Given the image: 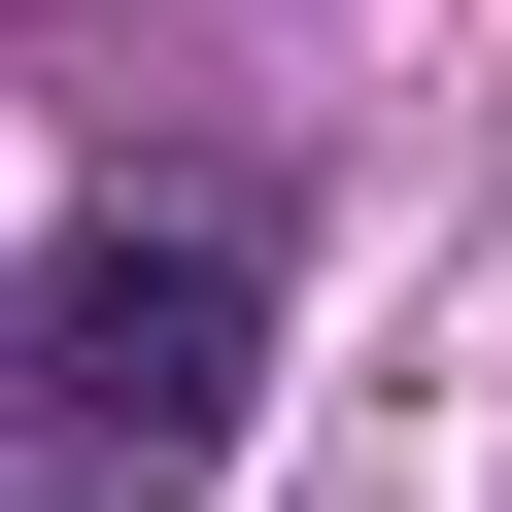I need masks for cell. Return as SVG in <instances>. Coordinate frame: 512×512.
I'll use <instances>...</instances> for the list:
<instances>
[{
  "mask_svg": "<svg viewBox=\"0 0 512 512\" xmlns=\"http://www.w3.org/2000/svg\"><path fill=\"white\" fill-rule=\"evenodd\" d=\"M239 376H274V239H205V205H103L69 274H35V410H69L103 478H171Z\"/></svg>",
  "mask_w": 512,
  "mask_h": 512,
  "instance_id": "obj_1",
  "label": "cell"
}]
</instances>
